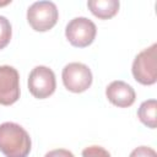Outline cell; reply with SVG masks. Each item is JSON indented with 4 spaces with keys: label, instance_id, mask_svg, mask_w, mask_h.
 Wrapping results in <instances>:
<instances>
[{
    "label": "cell",
    "instance_id": "cell-1",
    "mask_svg": "<svg viewBox=\"0 0 157 157\" xmlns=\"http://www.w3.org/2000/svg\"><path fill=\"white\" fill-rule=\"evenodd\" d=\"M31 145V137L21 125L11 121L0 125V152L6 157H27Z\"/></svg>",
    "mask_w": 157,
    "mask_h": 157
},
{
    "label": "cell",
    "instance_id": "cell-2",
    "mask_svg": "<svg viewBox=\"0 0 157 157\" xmlns=\"http://www.w3.org/2000/svg\"><path fill=\"white\" fill-rule=\"evenodd\" d=\"M134 78L141 85H153L157 81V44L144 49L132 63Z\"/></svg>",
    "mask_w": 157,
    "mask_h": 157
},
{
    "label": "cell",
    "instance_id": "cell-3",
    "mask_svg": "<svg viewBox=\"0 0 157 157\" xmlns=\"http://www.w3.org/2000/svg\"><path fill=\"white\" fill-rule=\"evenodd\" d=\"M58 9L53 1L33 2L27 10V21L37 32L52 29L58 22Z\"/></svg>",
    "mask_w": 157,
    "mask_h": 157
},
{
    "label": "cell",
    "instance_id": "cell-4",
    "mask_svg": "<svg viewBox=\"0 0 157 157\" xmlns=\"http://www.w3.org/2000/svg\"><path fill=\"white\" fill-rule=\"evenodd\" d=\"M56 88L55 75L52 69L39 65L36 66L28 76V90L36 98L43 99L54 93Z\"/></svg>",
    "mask_w": 157,
    "mask_h": 157
},
{
    "label": "cell",
    "instance_id": "cell-5",
    "mask_svg": "<svg viewBox=\"0 0 157 157\" xmlns=\"http://www.w3.org/2000/svg\"><path fill=\"white\" fill-rule=\"evenodd\" d=\"M97 33L96 25L86 17H75L72 18L65 28V36L67 40L77 48L88 47Z\"/></svg>",
    "mask_w": 157,
    "mask_h": 157
},
{
    "label": "cell",
    "instance_id": "cell-6",
    "mask_svg": "<svg viewBox=\"0 0 157 157\" xmlns=\"http://www.w3.org/2000/svg\"><path fill=\"white\" fill-rule=\"evenodd\" d=\"M63 82L64 86L74 92H85L92 85V72L87 65L82 63H70L63 69Z\"/></svg>",
    "mask_w": 157,
    "mask_h": 157
},
{
    "label": "cell",
    "instance_id": "cell-7",
    "mask_svg": "<svg viewBox=\"0 0 157 157\" xmlns=\"http://www.w3.org/2000/svg\"><path fill=\"white\" fill-rule=\"evenodd\" d=\"M20 98V76L15 67L0 66V104L11 105Z\"/></svg>",
    "mask_w": 157,
    "mask_h": 157
},
{
    "label": "cell",
    "instance_id": "cell-8",
    "mask_svg": "<svg viewBox=\"0 0 157 157\" xmlns=\"http://www.w3.org/2000/svg\"><path fill=\"white\" fill-rule=\"evenodd\" d=\"M105 96L112 104L120 108H126L132 105L136 98L134 88L126 82L120 80L113 81L108 85V87L105 88Z\"/></svg>",
    "mask_w": 157,
    "mask_h": 157
},
{
    "label": "cell",
    "instance_id": "cell-9",
    "mask_svg": "<svg viewBox=\"0 0 157 157\" xmlns=\"http://www.w3.org/2000/svg\"><path fill=\"white\" fill-rule=\"evenodd\" d=\"M91 12L102 20L112 18L119 10V1L117 0H90L87 2Z\"/></svg>",
    "mask_w": 157,
    "mask_h": 157
},
{
    "label": "cell",
    "instance_id": "cell-10",
    "mask_svg": "<svg viewBox=\"0 0 157 157\" xmlns=\"http://www.w3.org/2000/svg\"><path fill=\"white\" fill-rule=\"evenodd\" d=\"M156 109H157L156 99H148L142 102L137 110V117L141 120V123H144L146 126L151 129H156V125H157Z\"/></svg>",
    "mask_w": 157,
    "mask_h": 157
},
{
    "label": "cell",
    "instance_id": "cell-11",
    "mask_svg": "<svg viewBox=\"0 0 157 157\" xmlns=\"http://www.w3.org/2000/svg\"><path fill=\"white\" fill-rule=\"evenodd\" d=\"M11 23L5 16H0V49L5 48L11 39Z\"/></svg>",
    "mask_w": 157,
    "mask_h": 157
},
{
    "label": "cell",
    "instance_id": "cell-12",
    "mask_svg": "<svg viewBox=\"0 0 157 157\" xmlns=\"http://www.w3.org/2000/svg\"><path fill=\"white\" fill-rule=\"evenodd\" d=\"M82 157H110V153L102 146H88L82 151Z\"/></svg>",
    "mask_w": 157,
    "mask_h": 157
},
{
    "label": "cell",
    "instance_id": "cell-13",
    "mask_svg": "<svg viewBox=\"0 0 157 157\" xmlns=\"http://www.w3.org/2000/svg\"><path fill=\"white\" fill-rule=\"evenodd\" d=\"M129 157H157V153L153 148L147 147V146H140L136 147Z\"/></svg>",
    "mask_w": 157,
    "mask_h": 157
},
{
    "label": "cell",
    "instance_id": "cell-14",
    "mask_svg": "<svg viewBox=\"0 0 157 157\" xmlns=\"http://www.w3.org/2000/svg\"><path fill=\"white\" fill-rule=\"evenodd\" d=\"M44 157H75V156H74L72 152H70L69 150H65V148H56V150L49 151Z\"/></svg>",
    "mask_w": 157,
    "mask_h": 157
}]
</instances>
